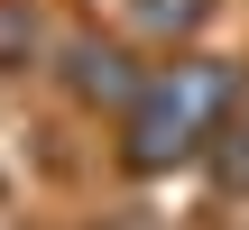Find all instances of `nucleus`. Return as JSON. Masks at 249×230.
Here are the masks:
<instances>
[{
	"instance_id": "f257e3e1",
	"label": "nucleus",
	"mask_w": 249,
	"mask_h": 230,
	"mask_svg": "<svg viewBox=\"0 0 249 230\" xmlns=\"http://www.w3.org/2000/svg\"><path fill=\"white\" fill-rule=\"evenodd\" d=\"M222 101V83L213 74H185V83H166L157 101H148V120H139V157H166V148H194V129H203V111Z\"/></svg>"
}]
</instances>
